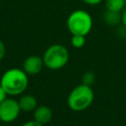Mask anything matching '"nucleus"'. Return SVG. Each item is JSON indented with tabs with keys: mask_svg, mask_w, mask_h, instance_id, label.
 <instances>
[{
	"mask_svg": "<svg viewBox=\"0 0 126 126\" xmlns=\"http://www.w3.org/2000/svg\"><path fill=\"white\" fill-rule=\"evenodd\" d=\"M29 85L28 74L19 68L7 70L1 77L0 86L9 95H19L23 94Z\"/></svg>",
	"mask_w": 126,
	"mask_h": 126,
	"instance_id": "obj_1",
	"label": "nucleus"
},
{
	"mask_svg": "<svg viewBox=\"0 0 126 126\" xmlns=\"http://www.w3.org/2000/svg\"><path fill=\"white\" fill-rule=\"evenodd\" d=\"M66 26L72 35L80 34L86 36L93 29V17L88 11L77 9L68 16Z\"/></svg>",
	"mask_w": 126,
	"mask_h": 126,
	"instance_id": "obj_2",
	"label": "nucleus"
},
{
	"mask_svg": "<svg viewBox=\"0 0 126 126\" xmlns=\"http://www.w3.org/2000/svg\"><path fill=\"white\" fill-rule=\"evenodd\" d=\"M94 91L91 86L81 84L75 87L68 95L67 103L70 109L80 112L87 109L94 101Z\"/></svg>",
	"mask_w": 126,
	"mask_h": 126,
	"instance_id": "obj_3",
	"label": "nucleus"
},
{
	"mask_svg": "<svg viewBox=\"0 0 126 126\" xmlns=\"http://www.w3.org/2000/svg\"><path fill=\"white\" fill-rule=\"evenodd\" d=\"M44 66L51 70L63 68L69 61V50L63 44L54 43L46 48L42 56Z\"/></svg>",
	"mask_w": 126,
	"mask_h": 126,
	"instance_id": "obj_4",
	"label": "nucleus"
},
{
	"mask_svg": "<svg viewBox=\"0 0 126 126\" xmlns=\"http://www.w3.org/2000/svg\"><path fill=\"white\" fill-rule=\"evenodd\" d=\"M20 111L19 101L14 98L6 97L0 103V120L4 123L13 122L18 118Z\"/></svg>",
	"mask_w": 126,
	"mask_h": 126,
	"instance_id": "obj_5",
	"label": "nucleus"
},
{
	"mask_svg": "<svg viewBox=\"0 0 126 126\" xmlns=\"http://www.w3.org/2000/svg\"><path fill=\"white\" fill-rule=\"evenodd\" d=\"M43 59L37 55H31L27 57L23 63V70L28 75L38 74L43 67Z\"/></svg>",
	"mask_w": 126,
	"mask_h": 126,
	"instance_id": "obj_6",
	"label": "nucleus"
},
{
	"mask_svg": "<svg viewBox=\"0 0 126 126\" xmlns=\"http://www.w3.org/2000/svg\"><path fill=\"white\" fill-rule=\"evenodd\" d=\"M52 119V110L46 105H39L33 110V120L45 125Z\"/></svg>",
	"mask_w": 126,
	"mask_h": 126,
	"instance_id": "obj_7",
	"label": "nucleus"
},
{
	"mask_svg": "<svg viewBox=\"0 0 126 126\" xmlns=\"http://www.w3.org/2000/svg\"><path fill=\"white\" fill-rule=\"evenodd\" d=\"M19 105H20L21 111L31 112L37 107V100L32 94H25L20 98Z\"/></svg>",
	"mask_w": 126,
	"mask_h": 126,
	"instance_id": "obj_8",
	"label": "nucleus"
},
{
	"mask_svg": "<svg viewBox=\"0 0 126 126\" xmlns=\"http://www.w3.org/2000/svg\"><path fill=\"white\" fill-rule=\"evenodd\" d=\"M103 21L108 26H117L121 23V13L106 10L103 13Z\"/></svg>",
	"mask_w": 126,
	"mask_h": 126,
	"instance_id": "obj_9",
	"label": "nucleus"
},
{
	"mask_svg": "<svg viewBox=\"0 0 126 126\" xmlns=\"http://www.w3.org/2000/svg\"><path fill=\"white\" fill-rule=\"evenodd\" d=\"M106 10L113 12H122L126 7V0H104Z\"/></svg>",
	"mask_w": 126,
	"mask_h": 126,
	"instance_id": "obj_10",
	"label": "nucleus"
},
{
	"mask_svg": "<svg viewBox=\"0 0 126 126\" xmlns=\"http://www.w3.org/2000/svg\"><path fill=\"white\" fill-rule=\"evenodd\" d=\"M86 43V36L80 34H73L71 37V44L75 48H81Z\"/></svg>",
	"mask_w": 126,
	"mask_h": 126,
	"instance_id": "obj_11",
	"label": "nucleus"
},
{
	"mask_svg": "<svg viewBox=\"0 0 126 126\" xmlns=\"http://www.w3.org/2000/svg\"><path fill=\"white\" fill-rule=\"evenodd\" d=\"M94 80H95V75L92 71H88L84 73V75L82 76V84L87 86H92L94 83Z\"/></svg>",
	"mask_w": 126,
	"mask_h": 126,
	"instance_id": "obj_12",
	"label": "nucleus"
},
{
	"mask_svg": "<svg viewBox=\"0 0 126 126\" xmlns=\"http://www.w3.org/2000/svg\"><path fill=\"white\" fill-rule=\"evenodd\" d=\"M81 1L89 6H96V5L100 4L103 0H81Z\"/></svg>",
	"mask_w": 126,
	"mask_h": 126,
	"instance_id": "obj_13",
	"label": "nucleus"
},
{
	"mask_svg": "<svg viewBox=\"0 0 126 126\" xmlns=\"http://www.w3.org/2000/svg\"><path fill=\"white\" fill-rule=\"evenodd\" d=\"M5 54H6V46H5L4 42L0 39V61L4 58Z\"/></svg>",
	"mask_w": 126,
	"mask_h": 126,
	"instance_id": "obj_14",
	"label": "nucleus"
},
{
	"mask_svg": "<svg viewBox=\"0 0 126 126\" xmlns=\"http://www.w3.org/2000/svg\"><path fill=\"white\" fill-rule=\"evenodd\" d=\"M118 35L120 36V37H126V27H124L123 25H122V27H120L119 29H118Z\"/></svg>",
	"mask_w": 126,
	"mask_h": 126,
	"instance_id": "obj_15",
	"label": "nucleus"
},
{
	"mask_svg": "<svg viewBox=\"0 0 126 126\" xmlns=\"http://www.w3.org/2000/svg\"><path fill=\"white\" fill-rule=\"evenodd\" d=\"M22 126H44V125H42V124L36 122L35 120H32V121H28V122L24 123Z\"/></svg>",
	"mask_w": 126,
	"mask_h": 126,
	"instance_id": "obj_16",
	"label": "nucleus"
},
{
	"mask_svg": "<svg viewBox=\"0 0 126 126\" xmlns=\"http://www.w3.org/2000/svg\"><path fill=\"white\" fill-rule=\"evenodd\" d=\"M6 97H7V94H6V92L4 91V89L0 86V103H1Z\"/></svg>",
	"mask_w": 126,
	"mask_h": 126,
	"instance_id": "obj_17",
	"label": "nucleus"
},
{
	"mask_svg": "<svg viewBox=\"0 0 126 126\" xmlns=\"http://www.w3.org/2000/svg\"><path fill=\"white\" fill-rule=\"evenodd\" d=\"M121 23L124 27H126V7L121 13Z\"/></svg>",
	"mask_w": 126,
	"mask_h": 126,
	"instance_id": "obj_18",
	"label": "nucleus"
},
{
	"mask_svg": "<svg viewBox=\"0 0 126 126\" xmlns=\"http://www.w3.org/2000/svg\"><path fill=\"white\" fill-rule=\"evenodd\" d=\"M0 126H5V125H2V124H0Z\"/></svg>",
	"mask_w": 126,
	"mask_h": 126,
	"instance_id": "obj_19",
	"label": "nucleus"
},
{
	"mask_svg": "<svg viewBox=\"0 0 126 126\" xmlns=\"http://www.w3.org/2000/svg\"><path fill=\"white\" fill-rule=\"evenodd\" d=\"M0 8H1V4H0Z\"/></svg>",
	"mask_w": 126,
	"mask_h": 126,
	"instance_id": "obj_20",
	"label": "nucleus"
},
{
	"mask_svg": "<svg viewBox=\"0 0 126 126\" xmlns=\"http://www.w3.org/2000/svg\"><path fill=\"white\" fill-rule=\"evenodd\" d=\"M0 1H1V0H0Z\"/></svg>",
	"mask_w": 126,
	"mask_h": 126,
	"instance_id": "obj_21",
	"label": "nucleus"
}]
</instances>
